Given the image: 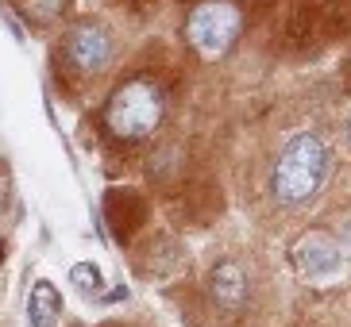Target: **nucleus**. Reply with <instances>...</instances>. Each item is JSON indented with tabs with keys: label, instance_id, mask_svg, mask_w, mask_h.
Instances as JSON below:
<instances>
[{
	"label": "nucleus",
	"instance_id": "obj_1",
	"mask_svg": "<svg viewBox=\"0 0 351 327\" xmlns=\"http://www.w3.org/2000/svg\"><path fill=\"white\" fill-rule=\"evenodd\" d=\"M328 174H332L328 143L313 131H298L286 139L278 162H274L270 193H274L278 205L301 208V205H309L313 196H320V189L328 185Z\"/></svg>",
	"mask_w": 351,
	"mask_h": 327
},
{
	"label": "nucleus",
	"instance_id": "obj_7",
	"mask_svg": "<svg viewBox=\"0 0 351 327\" xmlns=\"http://www.w3.org/2000/svg\"><path fill=\"white\" fill-rule=\"evenodd\" d=\"M62 316V300H58V289L51 281H35L32 297H27V319L32 327H54Z\"/></svg>",
	"mask_w": 351,
	"mask_h": 327
},
{
	"label": "nucleus",
	"instance_id": "obj_10",
	"mask_svg": "<svg viewBox=\"0 0 351 327\" xmlns=\"http://www.w3.org/2000/svg\"><path fill=\"white\" fill-rule=\"evenodd\" d=\"M348 139H351V123H348Z\"/></svg>",
	"mask_w": 351,
	"mask_h": 327
},
{
	"label": "nucleus",
	"instance_id": "obj_6",
	"mask_svg": "<svg viewBox=\"0 0 351 327\" xmlns=\"http://www.w3.org/2000/svg\"><path fill=\"white\" fill-rule=\"evenodd\" d=\"M208 297L217 300L220 312H239L247 300V274L239 262H217L208 274Z\"/></svg>",
	"mask_w": 351,
	"mask_h": 327
},
{
	"label": "nucleus",
	"instance_id": "obj_3",
	"mask_svg": "<svg viewBox=\"0 0 351 327\" xmlns=\"http://www.w3.org/2000/svg\"><path fill=\"white\" fill-rule=\"evenodd\" d=\"M239 31H243V16L232 0H201L186 20L189 47L205 58H220L224 51H232Z\"/></svg>",
	"mask_w": 351,
	"mask_h": 327
},
{
	"label": "nucleus",
	"instance_id": "obj_5",
	"mask_svg": "<svg viewBox=\"0 0 351 327\" xmlns=\"http://www.w3.org/2000/svg\"><path fill=\"white\" fill-rule=\"evenodd\" d=\"M66 58L77 66L82 73H101L112 66L116 58V42H112V31L97 20H82L73 23L70 35H66Z\"/></svg>",
	"mask_w": 351,
	"mask_h": 327
},
{
	"label": "nucleus",
	"instance_id": "obj_2",
	"mask_svg": "<svg viewBox=\"0 0 351 327\" xmlns=\"http://www.w3.org/2000/svg\"><path fill=\"white\" fill-rule=\"evenodd\" d=\"M162 89L147 77H135V81H124L112 92V101L104 108V123L116 139H143L158 127L162 120Z\"/></svg>",
	"mask_w": 351,
	"mask_h": 327
},
{
	"label": "nucleus",
	"instance_id": "obj_9",
	"mask_svg": "<svg viewBox=\"0 0 351 327\" xmlns=\"http://www.w3.org/2000/svg\"><path fill=\"white\" fill-rule=\"evenodd\" d=\"M70 281H73L77 289H82L85 297H97V293H101V277H97L93 262H82V266H73Z\"/></svg>",
	"mask_w": 351,
	"mask_h": 327
},
{
	"label": "nucleus",
	"instance_id": "obj_4",
	"mask_svg": "<svg viewBox=\"0 0 351 327\" xmlns=\"http://www.w3.org/2000/svg\"><path fill=\"white\" fill-rule=\"evenodd\" d=\"M289 262H293V270L305 281H328V277H336L343 270L348 246L336 235H328V231H305L293 243V250H289Z\"/></svg>",
	"mask_w": 351,
	"mask_h": 327
},
{
	"label": "nucleus",
	"instance_id": "obj_8",
	"mask_svg": "<svg viewBox=\"0 0 351 327\" xmlns=\"http://www.w3.org/2000/svg\"><path fill=\"white\" fill-rule=\"evenodd\" d=\"M62 8H66V0H20V12L27 16V20H35V23L58 20Z\"/></svg>",
	"mask_w": 351,
	"mask_h": 327
}]
</instances>
